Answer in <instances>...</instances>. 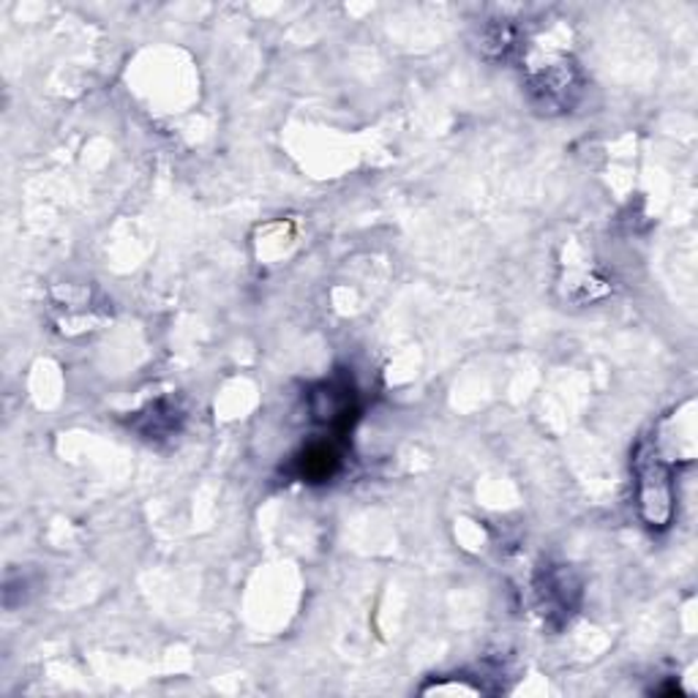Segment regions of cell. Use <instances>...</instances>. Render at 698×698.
<instances>
[{
  "label": "cell",
  "instance_id": "3",
  "mask_svg": "<svg viewBox=\"0 0 698 698\" xmlns=\"http://www.w3.org/2000/svg\"><path fill=\"white\" fill-rule=\"evenodd\" d=\"M336 467H339V453H336V447L330 442H314L298 458L300 478L314 483L328 480L336 473Z\"/></svg>",
  "mask_w": 698,
  "mask_h": 698
},
{
  "label": "cell",
  "instance_id": "2",
  "mask_svg": "<svg viewBox=\"0 0 698 698\" xmlns=\"http://www.w3.org/2000/svg\"><path fill=\"white\" fill-rule=\"evenodd\" d=\"M311 412L317 421H325L328 426L347 429L352 421L355 401L352 391L347 385H322L311 393Z\"/></svg>",
  "mask_w": 698,
  "mask_h": 698
},
{
  "label": "cell",
  "instance_id": "1",
  "mask_svg": "<svg viewBox=\"0 0 698 698\" xmlns=\"http://www.w3.org/2000/svg\"><path fill=\"white\" fill-rule=\"evenodd\" d=\"M638 508L649 527H668L674 514L671 473L653 447H642L636 456Z\"/></svg>",
  "mask_w": 698,
  "mask_h": 698
}]
</instances>
